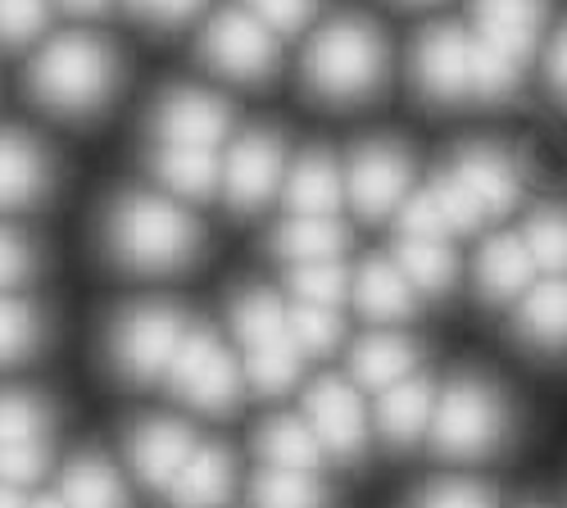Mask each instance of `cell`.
<instances>
[{"label": "cell", "mask_w": 567, "mask_h": 508, "mask_svg": "<svg viewBox=\"0 0 567 508\" xmlns=\"http://www.w3.org/2000/svg\"><path fill=\"white\" fill-rule=\"evenodd\" d=\"M386 69V37L363 14H337L332 23H322L305 51V86L332 105L368 101L372 91H382Z\"/></svg>", "instance_id": "obj_1"}, {"label": "cell", "mask_w": 567, "mask_h": 508, "mask_svg": "<svg viewBox=\"0 0 567 508\" xmlns=\"http://www.w3.org/2000/svg\"><path fill=\"white\" fill-rule=\"evenodd\" d=\"M417 287L409 282V272L400 268V259H368L359 272H354V291L350 300L359 304L363 318L372 322H404L413 309H417Z\"/></svg>", "instance_id": "obj_19"}, {"label": "cell", "mask_w": 567, "mask_h": 508, "mask_svg": "<svg viewBox=\"0 0 567 508\" xmlns=\"http://www.w3.org/2000/svg\"><path fill=\"white\" fill-rule=\"evenodd\" d=\"M51 23V0H0V41L28 45Z\"/></svg>", "instance_id": "obj_37"}, {"label": "cell", "mask_w": 567, "mask_h": 508, "mask_svg": "<svg viewBox=\"0 0 567 508\" xmlns=\"http://www.w3.org/2000/svg\"><path fill=\"white\" fill-rule=\"evenodd\" d=\"M28 86L37 105H45L60 118H86L96 114L118 86V55L105 37L91 32H64L28 69Z\"/></svg>", "instance_id": "obj_3"}, {"label": "cell", "mask_w": 567, "mask_h": 508, "mask_svg": "<svg viewBox=\"0 0 567 508\" xmlns=\"http://www.w3.org/2000/svg\"><path fill=\"white\" fill-rule=\"evenodd\" d=\"M105 246L123 268L173 272L200 255V222L168 196L132 191L105 214Z\"/></svg>", "instance_id": "obj_2"}, {"label": "cell", "mask_w": 567, "mask_h": 508, "mask_svg": "<svg viewBox=\"0 0 567 508\" xmlns=\"http://www.w3.org/2000/svg\"><path fill=\"white\" fill-rule=\"evenodd\" d=\"M51 155L28 132H0V209H28L51 191Z\"/></svg>", "instance_id": "obj_16"}, {"label": "cell", "mask_w": 567, "mask_h": 508, "mask_svg": "<svg viewBox=\"0 0 567 508\" xmlns=\"http://www.w3.org/2000/svg\"><path fill=\"white\" fill-rule=\"evenodd\" d=\"M60 495L69 499V508H123L127 504V490H123V477L105 464L101 454H82L64 468V486Z\"/></svg>", "instance_id": "obj_30"}, {"label": "cell", "mask_w": 567, "mask_h": 508, "mask_svg": "<svg viewBox=\"0 0 567 508\" xmlns=\"http://www.w3.org/2000/svg\"><path fill=\"white\" fill-rule=\"evenodd\" d=\"M287 182V142L277 132H246L223 155V196L236 214L264 209Z\"/></svg>", "instance_id": "obj_9"}, {"label": "cell", "mask_w": 567, "mask_h": 508, "mask_svg": "<svg viewBox=\"0 0 567 508\" xmlns=\"http://www.w3.org/2000/svg\"><path fill=\"white\" fill-rule=\"evenodd\" d=\"M55 6H64L69 14H82V19H96V14H105L114 0H55Z\"/></svg>", "instance_id": "obj_45"}, {"label": "cell", "mask_w": 567, "mask_h": 508, "mask_svg": "<svg viewBox=\"0 0 567 508\" xmlns=\"http://www.w3.org/2000/svg\"><path fill=\"white\" fill-rule=\"evenodd\" d=\"M0 508H28V499L19 495V486H0Z\"/></svg>", "instance_id": "obj_46"}, {"label": "cell", "mask_w": 567, "mask_h": 508, "mask_svg": "<svg viewBox=\"0 0 567 508\" xmlns=\"http://www.w3.org/2000/svg\"><path fill=\"white\" fill-rule=\"evenodd\" d=\"M549 86L558 101H567V28L554 37V51H549Z\"/></svg>", "instance_id": "obj_44"}, {"label": "cell", "mask_w": 567, "mask_h": 508, "mask_svg": "<svg viewBox=\"0 0 567 508\" xmlns=\"http://www.w3.org/2000/svg\"><path fill=\"white\" fill-rule=\"evenodd\" d=\"M37 313L23 300L0 296V363H19L37 350Z\"/></svg>", "instance_id": "obj_36"}, {"label": "cell", "mask_w": 567, "mask_h": 508, "mask_svg": "<svg viewBox=\"0 0 567 508\" xmlns=\"http://www.w3.org/2000/svg\"><path fill=\"white\" fill-rule=\"evenodd\" d=\"M200 10H205V0H155V6H151V23L177 28L186 19H196Z\"/></svg>", "instance_id": "obj_43"}, {"label": "cell", "mask_w": 567, "mask_h": 508, "mask_svg": "<svg viewBox=\"0 0 567 508\" xmlns=\"http://www.w3.org/2000/svg\"><path fill=\"white\" fill-rule=\"evenodd\" d=\"M168 386L177 391V400H186L200 413H227L241 400V367H236V359L214 332L186 328L168 363Z\"/></svg>", "instance_id": "obj_7"}, {"label": "cell", "mask_w": 567, "mask_h": 508, "mask_svg": "<svg viewBox=\"0 0 567 508\" xmlns=\"http://www.w3.org/2000/svg\"><path fill=\"white\" fill-rule=\"evenodd\" d=\"M413 508H495V495L477 481H436L413 499Z\"/></svg>", "instance_id": "obj_40"}, {"label": "cell", "mask_w": 567, "mask_h": 508, "mask_svg": "<svg viewBox=\"0 0 567 508\" xmlns=\"http://www.w3.org/2000/svg\"><path fill=\"white\" fill-rule=\"evenodd\" d=\"M151 132L159 146H209L218 151L231 132V105L205 86H173L151 114Z\"/></svg>", "instance_id": "obj_13"}, {"label": "cell", "mask_w": 567, "mask_h": 508, "mask_svg": "<svg viewBox=\"0 0 567 508\" xmlns=\"http://www.w3.org/2000/svg\"><path fill=\"white\" fill-rule=\"evenodd\" d=\"M413 82L432 105L472 101V32L436 23L413 45Z\"/></svg>", "instance_id": "obj_12"}, {"label": "cell", "mask_w": 567, "mask_h": 508, "mask_svg": "<svg viewBox=\"0 0 567 508\" xmlns=\"http://www.w3.org/2000/svg\"><path fill=\"white\" fill-rule=\"evenodd\" d=\"M231 328L246 345V377L264 391V395H281L300 382V359L305 350L291 336L287 309L277 304V296L268 291H246L231 304Z\"/></svg>", "instance_id": "obj_4"}, {"label": "cell", "mask_w": 567, "mask_h": 508, "mask_svg": "<svg viewBox=\"0 0 567 508\" xmlns=\"http://www.w3.org/2000/svg\"><path fill=\"white\" fill-rule=\"evenodd\" d=\"M432 418H436V391L427 377H404L377 400V432L391 445H413L422 432H432Z\"/></svg>", "instance_id": "obj_21"}, {"label": "cell", "mask_w": 567, "mask_h": 508, "mask_svg": "<svg viewBox=\"0 0 567 508\" xmlns=\"http://www.w3.org/2000/svg\"><path fill=\"white\" fill-rule=\"evenodd\" d=\"M395 218H400V237H454V227H450V218H445V209H441L432 187L409 196L395 209Z\"/></svg>", "instance_id": "obj_38"}, {"label": "cell", "mask_w": 567, "mask_h": 508, "mask_svg": "<svg viewBox=\"0 0 567 508\" xmlns=\"http://www.w3.org/2000/svg\"><path fill=\"white\" fill-rule=\"evenodd\" d=\"M236 490V464L223 445H196V454L186 458V468L168 486L177 508H227Z\"/></svg>", "instance_id": "obj_20"}, {"label": "cell", "mask_w": 567, "mask_h": 508, "mask_svg": "<svg viewBox=\"0 0 567 508\" xmlns=\"http://www.w3.org/2000/svg\"><path fill=\"white\" fill-rule=\"evenodd\" d=\"M291 291H296V300L341 309V304L350 300V291H354V277L346 272V263H341V259L291 263Z\"/></svg>", "instance_id": "obj_32"}, {"label": "cell", "mask_w": 567, "mask_h": 508, "mask_svg": "<svg viewBox=\"0 0 567 508\" xmlns=\"http://www.w3.org/2000/svg\"><path fill=\"white\" fill-rule=\"evenodd\" d=\"M413 363H417V350H413L404 336H395V332H372V336H363V341L354 345L350 373H354V382L368 386V391H386V386L413 377Z\"/></svg>", "instance_id": "obj_26"}, {"label": "cell", "mask_w": 567, "mask_h": 508, "mask_svg": "<svg viewBox=\"0 0 567 508\" xmlns=\"http://www.w3.org/2000/svg\"><path fill=\"white\" fill-rule=\"evenodd\" d=\"M400 268L422 296H441L454 287L458 259L450 250V237H400Z\"/></svg>", "instance_id": "obj_29"}, {"label": "cell", "mask_w": 567, "mask_h": 508, "mask_svg": "<svg viewBox=\"0 0 567 508\" xmlns=\"http://www.w3.org/2000/svg\"><path fill=\"white\" fill-rule=\"evenodd\" d=\"M346 227L332 214H291L277 227L272 250L287 263H313V259H341L346 250Z\"/></svg>", "instance_id": "obj_24"}, {"label": "cell", "mask_w": 567, "mask_h": 508, "mask_svg": "<svg viewBox=\"0 0 567 508\" xmlns=\"http://www.w3.org/2000/svg\"><path fill=\"white\" fill-rule=\"evenodd\" d=\"M413 159L395 142H363L346 164V196L363 218H391L409 200Z\"/></svg>", "instance_id": "obj_11"}, {"label": "cell", "mask_w": 567, "mask_h": 508, "mask_svg": "<svg viewBox=\"0 0 567 508\" xmlns=\"http://www.w3.org/2000/svg\"><path fill=\"white\" fill-rule=\"evenodd\" d=\"M517 336L536 350H567V277L527 287L517 304Z\"/></svg>", "instance_id": "obj_23"}, {"label": "cell", "mask_w": 567, "mask_h": 508, "mask_svg": "<svg viewBox=\"0 0 567 508\" xmlns=\"http://www.w3.org/2000/svg\"><path fill=\"white\" fill-rule=\"evenodd\" d=\"M549 19V0H472V23L482 37L499 41L504 51L523 55L532 64L540 28Z\"/></svg>", "instance_id": "obj_18"}, {"label": "cell", "mask_w": 567, "mask_h": 508, "mask_svg": "<svg viewBox=\"0 0 567 508\" xmlns=\"http://www.w3.org/2000/svg\"><path fill=\"white\" fill-rule=\"evenodd\" d=\"M527 60L504 51L499 41L472 32V101H508L523 82Z\"/></svg>", "instance_id": "obj_28"}, {"label": "cell", "mask_w": 567, "mask_h": 508, "mask_svg": "<svg viewBox=\"0 0 567 508\" xmlns=\"http://www.w3.org/2000/svg\"><path fill=\"white\" fill-rule=\"evenodd\" d=\"M508 432V404L482 377H454L436 400L432 445L450 458H477L491 454Z\"/></svg>", "instance_id": "obj_5"}, {"label": "cell", "mask_w": 567, "mask_h": 508, "mask_svg": "<svg viewBox=\"0 0 567 508\" xmlns=\"http://www.w3.org/2000/svg\"><path fill=\"white\" fill-rule=\"evenodd\" d=\"M246 6H250L277 37H287V32H300V28L318 14L322 0H246Z\"/></svg>", "instance_id": "obj_41"}, {"label": "cell", "mask_w": 567, "mask_h": 508, "mask_svg": "<svg viewBox=\"0 0 567 508\" xmlns=\"http://www.w3.org/2000/svg\"><path fill=\"white\" fill-rule=\"evenodd\" d=\"M123 6H127L132 14H141V19H151V6H155V0H123Z\"/></svg>", "instance_id": "obj_48"}, {"label": "cell", "mask_w": 567, "mask_h": 508, "mask_svg": "<svg viewBox=\"0 0 567 508\" xmlns=\"http://www.w3.org/2000/svg\"><path fill=\"white\" fill-rule=\"evenodd\" d=\"M28 508H69V499H64V495H41V499H32Z\"/></svg>", "instance_id": "obj_47"}, {"label": "cell", "mask_w": 567, "mask_h": 508, "mask_svg": "<svg viewBox=\"0 0 567 508\" xmlns=\"http://www.w3.org/2000/svg\"><path fill=\"white\" fill-rule=\"evenodd\" d=\"M186 336V318L173 304H136L114 322L110 354L127 382L168 377V363Z\"/></svg>", "instance_id": "obj_8"}, {"label": "cell", "mask_w": 567, "mask_h": 508, "mask_svg": "<svg viewBox=\"0 0 567 508\" xmlns=\"http://www.w3.org/2000/svg\"><path fill=\"white\" fill-rule=\"evenodd\" d=\"M305 418H309V427H313V436L322 440L327 454H337V458H359L363 454V445H368L363 400L346 382L322 377L318 386H309Z\"/></svg>", "instance_id": "obj_14"}, {"label": "cell", "mask_w": 567, "mask_h": 508, "mask_svg": "<svg viewBox=\"0 0 567 508\" xmlns=\"http://www.w3.org/2000/svg\"><path fill=\"white\" fill-rule=\"evenodd\" d=\"M45 473V440L0 445V486H32Z\"/></svg>", "instance_id": "obj_39"}, {"label": "cell", "mask_w": 567, "mask_h": 508, "mask_svg": "<svg viewBox=\"0 0 567 508\" xmlns=\"http://www.w3.org/2000/svg\"><path fill=\"white\" fill-rule=\"evenodd\" d=\"M151 173L177 200H214L223 191V155L209 146H159L155 142Z\"/></svg>", "instance_id": "obj_17"}, {"label": "cell", "mask_w": 567, "mask_h": 508, "mask_svg": "<svg viewBox=\"0 0 567 508\" xmlns=\"http://www.w3.org/2000/svg\"><path fill=\"white\" fill-rule=\"evenodd\" d=\"M200 60L231 82H268L281 64L277 32L250 10H223L200 32Z\"/></svg>", "instance_id": "obj_6"}, {"label": "cell", "mask_w": 567, "mask_h": 508, "mask_svg": "<svg viewBox=\"0 0 567 508\" xmlns=\"http://www.w3.org/2000/svg\"><path fill=\"white\" fill-rule=\"evenodd\" d=\"M536 259L523 237H495L477 259V287L486 300H517L532 287Z\"/></svg>", "instance_id": "obj_25"}, {"label": "cell", "mask_w": 567, "mask_h": 508, "mask_svg": "<svg viewBox=\"0 0 567 508\" xmlns=\"http://www.w3.org/2000/svg\"><path fill=\"white\" fill-rule=\"evenodd\" d=\"M400 6H436V0H400Z\"/></svg>", "instance_id": "obj_49"}, {"label": "cell", "mask_w": 567, "mask_h": 508, "mask_svg": "<svg viewBox=\"0 0 567 508\" xmlns=\"http://www.w3.org/2000/svg\"><path fill=\"white\" fill-rule=\"evenodd\" d=\"M281 196H287L291 214H337L346 200V168L332 155H300L287 168V182H281Z\"/></svg>", "instance_id": "obj_22"}, {"label": "cell", "mask_w": 567, "mask_h": 508, "mask_svg": "<svg viewBox=\"0 0 567 508\" xmlns=\"http://www.w3.org/2000/svg\"><path fill=\"white\" fill-rule=\"evenodd\" d=\"M536 268L554 272V277H567V209L563 205H549L540 209L532 222H527V232H523Z\"/></svg>", "instance_id": "obj_33"}, {"label": "cell", "mask_w": 567, "mask_h": 508, "mask_svg": "<svg viewBox=\"0 0 567 508\" xmlns=\"http://www.w3.org/2000/svg\"><path fill=\"white\" fill-rule=\"evenodd\" d=\"M192 454H196V432L186 423L146 418V423H136L127 432V464H132V473L141 481L155 486V490H168Z\"/></svg>", "instance_id": "obj_15"}, {"label": "cell", "mask_w": 567, "mask_h": 508, "mask_svg": "<svg viewBox=\"0 0 567 508\" xmlns=\"http://www.w3.org/2000/svg\"><path fill=\"white\" fill-rule=\"evenodd\" d=\"M445 173L458 182V191L482 214V222L504 218L523 200V187H527V164L504 146H467L463 155H454Z\"/></svg>", "instance_id": "obj_10"}, {"label": "cell", "mask_w": 567, "mask_h": 508, "mask_svg": "<svg viewBox=\"0 0 567 508\" xmlns=\"http://www.w3.org/2000/svg\"><path fill=\"white\" fill-rule=\"evenodd\" d=\"M28 272H32V246L10 227H0V291L28 282Z\"/></svg>", "instance_id": "obj_42"}, {"label": "cell", "mask_w": 567, "mask_h": 508, "mask_svg": "<svg viewBox=\"0 0 567 508\" xmlns=\"http://www.w3.org/2000/svg\"><path fill=\"white\" fill-rule=\"evenodd\" d=\"M51 427V413L45 404L28 391H0V445H28V440H45Z\"/></svg>", "instance_id": "obj_35"}, {"label": "cell", "mask_w": 567, "mask_h": 508, "mask_svg": "<svg viewBox=\"0 0 567 508\" xmlns=\"http://www.w3.org/2000/svg\"><path fill=\"white\" fill-rule=\"evenodd\" d=\"M250 508H332V499L313 473L264 468L250 481Z\"/></svg>", "instance_id": "obj_31"}, {"label": "cell", "mask_w": 567, "mask_h": 508, "mask_svg": "<svg viewBox=\"0 0 567 508\" xmlns=\"http://www.w3.org/2000/svg\"><path fill=\"white\" fill-rule=\"evenodd\" d=\"M255 449L268 468H291V473H318L322 468V440L313 436L309 418H272L259 427Z\"/></svg>", "instance_id": "obj_27"}, {"label": "cell", "mask_w": 567, "mask_h": 508, "mask_svg": "<svg viewBox=\"0 0 567 508\" xmlns=\"http://www.w3.org/2000/svg\"><path fill=\"white\" fill-rule=\"evenodd\" d=\"M287 322H291V336L305 354H327L341 345V313L332 304H309V300H296L287 309Z\"/></svg>", "instance_id": "obj_34"}]
</instances>
